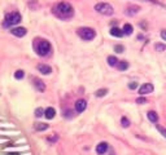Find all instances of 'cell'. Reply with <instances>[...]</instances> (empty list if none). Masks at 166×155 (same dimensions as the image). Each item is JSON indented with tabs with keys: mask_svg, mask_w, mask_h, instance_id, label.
Returning <instances> with one entry per match:
<instances>
[{
	"mask_svg": "<svg viewBox=\"0 0 166 155\" xmlns=\"http://www.w3.org/2000/svg\"><path fill=\"white\" fill-rule=\"evenodd\" d=\"M56 115V110L53 107H48L47 110H44V116L47 118V119H53Z\"/></svg>",
	"mask_w": 166,
	"mask_h": 155,
	"instance_id": "8fae6325",
	"label": "cell"
},
{
	"mask_svg": "<svg viewBox=\"0 0 166 155\" xmlns=\"http://www.w3.org/2000/svg\"><path fill=\"white\" fill-rule=\"evenodd\" d=\"M86 107H87V102L85 100H78L75 102V110L78 113H83L86 110Z\"/></svg>",
	"mask_w": 166,
	"mask_h": 155,
	"instance_id": "ba28073f",
	"label": "cell"
},
{
	"mask_svg": "<svg viewBox=\"0 0 166 155\" xmlns=\"http://www.w3.org/2000/svg\"><path fill=\"white\" fill-rule=\"evenodd\" d=\"M23 76H25V72L22 70H18V71L14 72V78H16V79H22Z\"/></svg>",
	"mask_w": 166,
	"mask_h": 155,
	"instance_id": "7402d4cb",
	"label": "cell"
},
{
	"mask_svg": "<svg viewBox=\"0 0 166 155\" xmlns=\"http://www.w3.org/2000/svg\"><path fill=\"white\" fill-rule=\"evenodd\" d=\"M122 31H123V34H124V35H131V34H132V31H134V28H132V26L130 25V23H124V25H123V28H122Z\"/></svg>",
	"mask_w": 166,
	"mask_h": 155,
	"instance_id": "5bb4252c",
	"label": "cell"
},
{
	"mask_svg": "<svg viewBox=\"0 0 166 155\" xmlns=\"http://www.w3.org/2000/svg\"><path fill=\"white\" fill-rule=\"evenodd\" d=\"M44 115V110L42 109V107H38L35 110V116L36 118H40V116H43Z\"/></svg>",
	"mask_w": 166,
	"mask_h": 155,
	"instance_id": "44dd1931",
	"label": "cell"
},
{
	"mask_svg": "<svg viewBox=\"0 0 166 155\" xmlns=\"http://www.w3.org/2000/svg\"><path fill=\"white\" fill-rule=\"evenodd\" d=\"M21 22V14L18 12H12V13H8L4 18V22H3V26L4 27H11V26H14L17 23Z\"/></svg>",
	"mask_w": 166,
	"mask_h": 155,
	"instance_id": "7a4b0ae2",
	"label": "cell"
},
{
	"mask_svg": "<svg viewBox=\"0 0 166 155\" xmlns=\"http://www.w3.org/2000/svg\"><path fill=\"white\" fill-rule=\"evenodd\" d=\"M38 70H39V72H42V74H44V75H48V74H51V72H52L51 66L44 65V63L38 65Z\"/></svg>",
	"mask_w": 166,
	"mask_h": 155,
	"instance_id": "30bf717a",
	"label": "cell"
},
{
	"mask_svg": "<svg viewBox=\"0 0 166 155\" xmlns=\"http://www.w3.org/2000/svg\"><path fill=\"white\" fill-rule=\"evenodd\" d=\"M118 69L121 71H123V70H127V67H128V63L126 62V61H121V62H118Z\"/></svg>",
	"mask_w": 166,
	"mask_h": 155,
	"instance_id": "ac0fdd59",
	"label": "cell"
},
{
	"mask_svg": "<svg viewBox=\"0 0 166 155\" xmlns=\"http://www.w3.org/2000/svg\"><path fill=\"white\" fill-rule=\"evenodd\" d=\"M35 49L39 56H47L51 51V44L47 40H39V43L35 45Z\"/></svg>",
	"mask_w": 166,
	"mask_h": 155,
	"instance_id": "277c9868",
	"label": "cell"
},
{
	"mask_svg": "<svg viewBox=\"0 0 166 155\" xmlns=\"http://www.w3.org/2000/svg\"><path fill=\"white\" fill-rule=\"evenodd\" d=\"M136 87H138V83H135V81H132V83L128 84V88L130 89H135Z\"/></svg>",
	"mask_w": 166,
	"mask_h": 155,
	"instance_id": "83f0119b",
	"label": "cell"
},
{
	"mask_svg": "<svg viewBox=\"0 0 166 155\" xmlns=\"http://www.w3.org/2000/svg\"><path fill=\"white\" fill-rule=\"evenodd\" d=\"M156 51H158V52L166 51V45H164V44H156Z\"/></svg>",
	"mask_w": 166,
	"mask_h": 155,
	"instance_id": "603a6c76",
	"label": "cell"
},
{
	"mask_svg": "<svg viewBox=\"0 0 166 155\" xmlns=\"http://www.w3.org/2000/svg\"><path fill=\"white\" fill-rule=\"evenodd\" d=\"M121 124H122V127H124V128H127L128 125H130V121H128V119L126 116H123L122 119H121Z\"/></svg>",
	"mask_w": 166,
	"mask_h": 155,
	"instance_id": "ffe728a7",
	"label": "cell"
},
{
	"mask_svg": "<svg viewBox=\"0 0 166 155\" xmlns=\"http://www.w3.org/2000/svg\"><path fill=\"white\" fill-rule=\"evenodd\" d=\"M147 1H151V3H156V4H158V1H156V0H147Z\"/></svg>",
	"mask_w": 166,
	"mask_h": 155,
	"instance_id": "f546056e",
	"label": "cell"
},
{
	"mask_svg": "<svg viewBox=\"0 0 166 155\" xmlns=\"http://www.w3.org/2000/svg\"><path fill=\"white\" fill-rule=\"evenodd\" d=\"M157 129H158L160 132H161V134H162V136L166 138V129L164 127H161V125H157Z\"/></svg>",
	"mask_w": 166,
	"mask_h": 155,
	"instance_id": "cb8c5ba5",
	"label": "cell"
},
{
	"mask_svg": "<svg viewBox=\"0 0 166 155\" xmlns=\"http://www.w3.org/2000/svg\"><path fill=\"white\" fill-rule=\"evenodd\" d=\"M114 51L117 52V53H122V52L124 51V48H123L122 45H115V47H114Z\"/></svg>",
	"mask_w": 166,
	"mask_h": 155,
	"instance_id": "484cf974",
	"label": "cell"
},
{
	"mask_svg": "<svg viewBox=\"0 0 166 155\" xmlns=\"http://www.w3.org/2000/svg\"><path fill=\"white\" fill-rule=\"evenodd\" d=\"M108 151V144L106 142H100L97 146H96V153L99 155H104Z\"/></svg>",
	"mask_w": 166,
	"mask_h": 155,
	"instance_id": "9c48e42d",
	"label": "cell"
},
{
	"mask_svg": "<svg viewBox=\"0 0 166 155\" xmlns=\"http://www.w3.org/2000/svg\"><path fill=\"white\" fill-rule=\"evenodd\" d=\"M153 89H155V87L151 83H145L139 88V93L140 96H144V95H148V93H152Z\"/></svg>",
	"mask_w": 166,
	"mask_h": 155,
	"instance_id": "8992f818",
	"label": "cell"
},
{
	"mask_svg": "<svg viewBox=\"0 0 166 155\" xmlns=\"http://www.w3.org/2000/svg\"><path fill=\"white\" fill-rule=\"evenodd\" d=\"M78 35L83 40H92L96 36V32L91 27H81V28H78Z\"/></svg>",
	"mask_w": 166,
	"mask_h": 155,
	"instance_id": "5b68a950",
	"label": "cell"
},
{
	"mask_svg": "<svg viewBox=\"0 0 166 155\" xmlns=\"http://www.w3.org/2000/svg\"><path fill=\"white\" fill-rule=\"evenodd\" d=\"M147 116H148L149 120L153 121V123H156V121L158 120V116H157V114H156L155 111H149V113L147 114Z\"/></svg>",
	"mask_w": 166,
	"mask_h": 155,
	"instance_id": "9a60e30c",
	"label": "cell"
},
{
	"mask_svg": "<svg viewBox=\"0 0 166 155\" xmlns=\"http://www.w3.org/2000/svg\"><path fill=\"white\" fill-rule=\"evenodd\" d=\"M95 10L100 14H104V16H112L113 14V7L108 3H97L95 5Z\"/></svg>",
	"mask_w": 166,
	"mask_h": 155,
	"instance_id": "3957f363",
	"label": "cell"
},
{
	"mask_svg": "<svg viewBox=\"0 0 166 155\" xmlns=\"http://www.w3.org/2000/svg\"><path fill=\"white\" fill-rule=\"evenodd\" d=\"M34 85H35V88L38 89L39 92H44L45 91V84L40 79H34Z\"/></svg>",
	"mask_w": 166,
	"mask_h": 155,
	"instance_id": "7c38bea8",
	"label": "cell"
},
{
	"mask_svg": "<svg viewBox=\"0 0 166 155\" xmlns=\"http://www.w3.org/2000/svg\"><path fill=\"white\" fill-rule=\"evenodd\" d=\"M34 128L36 130H45V129H48V124H45V123H35Z\"/></svg>",
	"mask_w": 166,
	"mask_h": 155,
	"instance_id": "2e32d148",
	"label": "cell"
},
{
	"mask_svg": "<svg viewBox=\"0 0 166 155\" xmlns=\"http://www.w3.org/2000/svg\"><path fill=\"white\" fill-rule=\"evenodd\" d=\"M161 38H162L164 40H166V30H162V31H161Z\"/></svg>",
	"mask_w": 166,
	"mask_h": 155,
	"instance_id": "f1b7e54d",
	"label": "cell"
},
{
	"mask_svg": "<svg viewBox=\"0 0 166 155\" xmlns=\"http://www.w3.org/2000/svg\"><path fill=\"white\" fill-rule=\"evenodd\" d=\"M53 13L61 19H69L74 16V9L69 3L61 1V3L55 5V8H53Z\"/></svg>",
	"mask_w": 166,
	"mask_h": 155,
	"instance_id": "6da1fadb",
	"label": "cell"
},
{
	"mask_svg": "<svg viewBox=\"0 0 166 155\" xmlns=\"http://www.w3.org/2000/svg\"><path fill=\"white\" fill-rule=\"evenodd\" d=\"M119 61L115 58L114 56H109L108 57V63H109V66H115V65H118Z\"/></svg>",
	"mask_w": 166,
	"mask_h": 155,
	"instance_id": "e0dca14e",
	"label": "cell"
},
{
	"mask_svg": "<svg viewBox=\"0 0 166 155\" xmlns=\"http://www.w3.org/2000/svg\"><path fill=\"white\" fill-rule=\"evenodd\" d=\"M147 102V100L144 98V97H139L138 100H136V104H140V105H143V104H145Z\"/></svg>",
	"mask_w": 166,
	"mask_h": 155,
	"instance_id": "4316f807",
	"label": "cell"
},
{
	"mask_svg": "<svg viewBox=\"0 0 166 155\" xmlns=\"http://www.w3.org/2000/svg\"><path fill=\"white\" fill-rule=\"evenodd\" d=\"M108 93V89H99V91H96V93H95V95H96V97H104Z\"/></svg>",
	"mask_w": 166,
	"mask_h": 155,
	"instance_id": "d6986e66",
	"label": "cell"
},
{
	"mask_svg": "<svg viewBox=\"0 0 166 155\" xmlns=\"http://www.w3.org/2000/svg\"><path fill=\"white\" fill-rule=\"evenodd\" d=\"M110 35L115 36V38H121V36H123V31L118 27H112L110 28Z\"/></svg>",
	"mask_w": 166,
	"mask_h": 155,
	"instance_id": "4fadbf2b",
	"label": "cell"
},
{
	"mask_svg": "<svg viewBox=\"0 0 166 155\" xmlns=\"http://www.w3.org/2000/svg\"><path fill=\"white\" fill-rule=\"evenodd\" d=\"M57 140H59V136H57V134H53V136L48 137V141H49V142H56Z\"/></svg>",
	"mask_w": 166,
	"mask_h": 155,
	"instance_id": "d4e9b609",
	"label": "cell"
},
{
	"mask_svg": "<svg viewBox=\"0 0 166 155\" xmlns=\"http://www.w3.org/2000/svg\"><path fill=\"white\" fill-rule=\"evenodd\" d=\"M11 32L14 36H17V38H22V36L26 35L27 30L25 27H14V28H12V30H11Z\"/></svg>",
	"mask_w": 166,
	"mask_h": 155,
	"instance_id": "52a82bcc",
	"label": "cell"
}]
</instances>
